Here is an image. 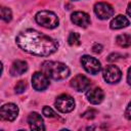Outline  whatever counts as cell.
I'll return each instance as SVG.
<instances>
[{"label": "cell", "mask_w": 131, "mask_h": 131, "mask_svg": "<svg viewBox=\"0 0 131 131\" xmlns=\"http://www.w3.org/2000/svg\"><path fill=\"white\" fill-rule=\"evenodd\" d=\"M0 115L3 120L9 121V122L14 121L18 115V107L14 103H6L1 106Z\"/></svg>", "instance_id": "8"}, {"label": "cell", "mask_w": 131, "mask_h": 131, "mask_svg": "<svg viewBox=\"0 0 131 131\" xmlns=\"http://www.w3.org/2000/svg\"><path fill=\"white\" fill-rule=\"evenodd\" d=\"M118 56H121V55H120V54H118V53H113V54L108 55L107 60H108V61H114V60H117V59L119 58Z\"/></svg>", "instance_id": "24"}, {"label": "cell", "mask_w": 131, "mask_h": 131, "mask_svg": "<svg viewBox=\"0 0 131 131\" xmlns=\"http://www.w3.org/2000/svg\"><path fill=\"white\" fill-rule=\"evenodd\" d=\"M122 78V73L120 71V69L116 66H108L104 69L103 71V79L110 83V84H115L118 83Z\"/></svg>", "instance_id": "7"}, {"label": "cell", "mask_w": 131, "mask_h": 131, "mask_svg": "<svg viewBox=\"0 0 131 131\" xmlns=\"http://www.w3.org/2000/svg\"><path fill=\"white\" fill-rule=\"evenodd\" d=\"M74 1H77V0H74Z\"/></svg>", "instance_id": "27"}, {"label": "cell", "mask_w": 131, "mask_h": 131, "mask_svg": "<svg viewBox=\"0 0 131 131\" xmlns=\"http://www.w3.org/2000/svg\"><path fill=\"white\" fill-rule=\"evenodd\" d=\"M128 26H129V19L122 14L115 16L110 24V27L113 30H119V29H122V28H125Z\"/></svg>", "instance_id": "15"}, {"label": "cell", "mask_w": 131, "mask_h": 131, "mask_svg": "<svg viewBox=\"0 0 131 131\" xmlns=\"http://www.w3.org/2000/svg\"><path fill=\"white\" fill-rule=\"evenodd\" d=\"M127 82L131 86V67L128 69V74H127Z\"/></svg>", "instance_id": "25"}, {"label": "cell", "mask_w": 131, "mask_h": 131, "mask_svg": "<svg viewBox=\"0 0 131 131\" xmlns=\"http://www.w3.org/2000/svg\"><path fill=\"white\" fill-rule=\"evenodd\" d=\"M94 12L100 19H107L111 16H113L115 10L112 5L105 2H98L94 6Z\"/></svg>", "instance_id": "6"}, {"label": "cell", "mask_w": 131, "mask_h": 131, "mask_svg": "<svg viewBox=\"0 0 131 131\" xmlns=\"http://www.w3.org/2000/svg\"><path fill=\"white\" fill-rule=\"evenodd\" d=\"M86 97L88 99V101L92 104H98L100 103L102 100H103V97H104V93L102 91L101 88H93V89H90L87 91L86 93Z\"/></svg>", "instance_id": "13"}, {"label": "cell", "mask_w": 131, "mask_h": 131, "mask_svg": "<svg viewBox=\"0 0 131 131\" xmlns=\"http://www.w3.org/2000/svg\"><path fill=\"white\" fill-rule=\"evenodd\" d=\"M28 124H29V126H30V128L32 130H45L43 119L36 112H33V113H31L29 115V117H28Z\"/></svg>", "instance_id": "12"}, {"label": "cell", "mask_w": 131, "mask_h": 131, "mask_svg": "<svg viewBox=\"0 0 131 131\" xmlns=\"http://www.w3.org/2000/svg\"><path fill=\"white\" fill-rule=\"evenodd\" d=\"M27 88V83L24 80H20L17 82V84L15 85V92L16 93H23Z\"/></svg>", "instance_id": "20"}, {"label": "cell", "mask_w": 131, "mask_h": 131, "mask_svg": "<svg viewBox=\"0 0 131 131\" xmlns=\"http://www.w3.org/2000/svg\"><path fill=\"white\" fill-rule=\"evenodd\" d=\"M70 84H71V86L75 90L81 92V91L87 90L89 88V86H90V80L86 76H84V75H77V76H75L71 80Z\"/></svg>", "instance_id": "10"}, {"label": "cell", "mask_w": 131, "mask_h": 131, "mask_svg": "<svg viewBox=\"0 0 131 131\" xmlns=\"http://www.w3.org/2000/svg\"><path fill=\"white\" fill-rule=\"evenodd\" d=\"M35 19L40 26L47 29H54L58 26V17L52 11H48V10L39 11L35 16Z\"/></svg>", "instance_id": "3"}, {"label": "cell", "mask_w": 131, "mask_h": 131, "mask_svg": "<svg viewBox=\"0 0 131 131\" xmlns=\"http://www.w3.org/2000/svg\"><path fill=\"white\" fill-rule=\"evenodd\" d=\"M127 13L129 16H131V3L128 4V7H127Z\"/></svg>", "instance_id": "26"}, {"label": "cell", "mask_w": 131, "mask_h": 131, "mask_svg": "<svg viewBox=\"0 0 131 131\" xmlns=\"http://www.w3.org/2000/svg\"><path fill=\"white\" fill-rule=\"evenodd\" d=\"M11 17H12L11 10L7 7H2L1 8V18L3 20H5L6 23H8V21L11 20Z\"/></svg>", "instance_id": "18"}, {"label": "cell", "mask_w": 131, "mask_h": 131, "mask_svg": "<svg viewBox=\"0 0 131 131\" xmlns=\"http://www.w3.org/2000/svg\"><path fill=\"white\" fill-rule=\"evenodd\" d=\"M15 41L20 49L34 55L47 56L54 53L58 48L56 40L32 29L20 32Z\"/></svg>", "instance_id": "1"}, {"label": "cell", "mask_w": 131, "mask_h": 131, "mask_svg": "<svg viewBox=\"0 0 131 131\" xmlns=\"http://www.w3.org/2000/svg\"><path fill=\"white\" fill-rule=\"evenodd\" d=\"M125 116H126V118H127V119L131 120V102L128 104V106H127V108H126Z\"/></svg>", "instance_id": "23"}, {"label": "cell", "mask_w": 131, "mask_h": 131, "mask_svg": "<svg viewBox=\"0 0 131 131\" xmlns=\"http://www.w3.org/2000/svg\"><path fill=\"white\" fill-rule=\"evenodd\" d=\"M43 115L47 118H55L56 117L55 112L49 106H44L43 107Z\"/></svg>", "instance_id": "21"}, {"label": "cell", "mask_w": 131, "mask_h": 131, "mask_svg": "<svg viewBox=\"0 0 131 131\" xmlns=\"http://www.w3.org/2000/svg\"><path fill=\"white\" fill-rule=\"evenodd\" d=\"M54 104H55V107L60 113L66 114V113H70V112H72L74 110L75 100L69 94H61L56 98Z\"/></svg>", "instance_id": "4"}, {"label": "cell", "mask_w": 131, "mask_h": 131, "mask_svg": "<svg viewBox=\"0 0 131 131\" xmlns=\"http://www.w3.org/2000/svg\"><path fill=\"white\" fill-rule=\"evenodd\" d=\"M116 42L121 47H124V48L129 47V46H131V36L128 34H121V35L117 36Z\"/></svg>", "instance_id": "16"}, {"label": "cell", "mask_w": 131, "mask_h": 131, "mask_svg": "<svg viewBox=\"0 0 131 131\" xmlns=\"http://www.w3.org/2000/svg\"><path fill=\"white\" fill-rule=\"evenodd\" d=\"M32 85L35 90L37 91H42L45 90L49 86V80L48 77L44 73H35L32 77Z\"/></svg>", "instance_id": "9"}, {"label": "cell", "mask_w": 131, "mask_h": 131, "mask_svg": "<svg viewBox=\"0 0 131 131\" xmlns=\"http://www.w3.org/2000/svg\"><path fill=\"white\" fill-rule=\"evenodd\" d=\"M68 42L70 45L75 46V45H80L81 41H80V35L76 32H72L70 33L69 37H68Z\"/></svg>", "instance_id": "17"}, {"label": "cell", "mask_w": 131, "mask_h": 131, "mask_svg": "<svg viewBox=\"0 0 131 131\" xmlns=\"http://www.w3.org/2000/svg\"><path fill=\"white\" fill-rule=\"evenodd\" d=\"M71 19L75 25L82 28H86L88 27V25H90V16L83 11H75L74 13H72Z\"/></svg>", "instance_id": "11"}, {"label": "cell", "mask_w": 131, "mask_h": 131, "mask_svg": "<svg viewBox=\"0 0 131 131\" xmlns=\"http://www.w3.org/2000/svg\"><path fill=\"white\" fill-rule=\"evenodd\" d=\"M96 115H97V111H95V110H93V108H90V110L86 111L85 113H83V114L81 115V117L84 118V119H87V120H92V119L95 118Z\"/></svg>", "instance_id": "19"}, {"label": "cell", "mask_w": 131, "mask_h": 131, "mask_svg": "<svg viewBox=\"0 0 131 131\" xmlns=\"http://www.w3.org/2000/svg\"><path fill=\"white\" fill-rule=\"evenodd\" d=\"M81 63L85 71L92 75H96L101 70V64L98 61V59L90 55H83L81 57Z\"/></svg>", "instance_id": "5"}, {"label": "cell", "mask_w": 131, "mask_h": 131, "mask_svg": "<svg viewBox=\"0 0 131 131\" xmlns=\"http://www.w3.org/2000/svg\"><path fill=\"white\" fill-rule=\"evenodd\" d=\"M41 69L48 78L53 80H62L70 75V69L59 61H44Z\"/></svg>", "instance_id": "2"}, {"label": "cell", "mask_w": 131, "mask_h": 131, "mask_svg": "<svg viewBox=\"0 0 131 131\" xmlns=\"http://www.w3.org/2000/svg\"><path fill=\"white\" fill-rule=\"evenodd\" d=\"M92 51L95 52V53H100L102 51V45L101 44H98V43H95L92 46Z\"/></svg>", "instance_id": "22"}, {"label": "cell", "mask_w": 131, "mask_h": 131, "mask_svg": "<svg viewBox=\"0 0 131 131\" xmlns=\"http://www.w3.org/2000/svg\"><path fill=\"white\" fill-rule=\"evenodd\" d=\"M28 70V63L25 60H15L12 62L10 68V74L12 76H19L26 73Z\"/></svg>", "instance_id": "14"}]
</instances>
